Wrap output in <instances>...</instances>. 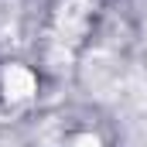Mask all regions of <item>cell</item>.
<instances>
[{"mask_svg":"<svg viewBox=\"0 0 147 147\" xmlns=\"http://www.w3.org/2000/svg\"><path fill=\"white\" fill-rule=\"evenodd\" d=\"M34 89H38V79L31 75V69H24V65H7L3 69V92H7L10 103L31 99Z\"/></svg>","mask_w":147,"mask_h":147,"instance_id":"cell-1","label":"cell"},{"mask_svg":"<svg viewBox=\"0 0 147 147\" xmlns=\"http://www.w3.org/2000/svg\"><path fill=\"white\" fill-rule=\"evenodd\" d=\"M72 147H103V144H99L96 137H89V134H82V137H75V140H72Z\"/></svg>","mask_w":147,"mask_h":147,"instance_id":"cell-2","label":"cell"}]
</instances>
